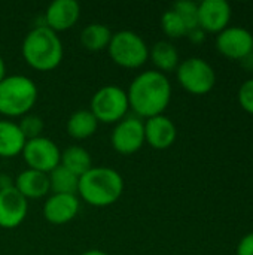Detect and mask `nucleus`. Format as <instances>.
Here are the masks:
<instances>
[{
    "label": "nucleus",
    "instance_id": "a211bd4d",
    "mask_svg": "<svg viewBox=\"0 0 253 255\" xmlns=\"http://www.w3.org/2000/svg\"><path fill=\"white\" fill-rule=\"evenodd\" d=\"M98 127V121L91 114L89 109H79L73 112L66 124L67 134L76 140H84L91 137Z\"/></svg>",
    "mask_w": 253,
    "mask_h": 255
},
{
    "label": "nucleus",
    "instance_id": "f257e3e1",
    "mask_svg": "<svg viewBox=\"0 0 253 255\" xmlns=\"http://www.w3.org/2000/svg\"><path fill=\"white\" fill-rule=\"evenodd\" d=\"M127 97L137 118L148 120L164 114L171 100V84L164 73L146 70L131 81Z\"/></svg>",
    "mask_w": 253,
    "mask_h": 255
},
{
    "label": "nucleus",
    "instance_id": "6e6552de",
    "mask_svg": "<svg viewBox=\"0 0 253 255\" xmlns=\"http://www.w3.org/2000/svg\"><path fill=\"white\" fill-rule=\"evenodd\" d=\"M21 155L28 169L46 175L51 173L57 166H60L61 161V151L58 145L54 140L43 136L27 140Z\"/></svg>",
    "mask_w": 253,
    "mask_h": 255
},
{
    "label": "nucleus",
    "instance_id": "4be33fe9",
    "mask_svg": "<svg viewBox=\"0 0 253 255\" xmlns=\"http://www.w3.org/2000/svg\"><path fill=\"white\" fill-rule=\"evenodd\" d=\"M49 178V188L54 194H76L79 187V176L63 167L61 164L57 166L51 173Z\"/></svg>",
    "mask_w": 253,
    "mask_h": 255
},
{
    "label": "nucleus",
    "instance_id": "9b49d317",
    "mask_svg": "<svg viewBox=\"0 0 253 255\" xmlns=\"http://www.w3.org/2000/svg\"><path fill=\"white\" fill-rule=\"evenodd\" d=\"M28 212V200L15 188L0 190V229L12 230L19 227Z\"/></svg>",
    "mask_w": 253,
    "mask_h": 255
},
{
    "label": "nucleus",
    "instance_id": "412c9836",
    "mask_svg": "<svg viewBox=\"0 0 253 255\" xmlns=\"http://www.w3.org/2000/svg\"><path fill=\"white\" fill-rule=\"evenodd\" d=\"M60 164L81 178L84 173H86L92 167V158L85 148L72 145L61 152Z\"/></svg>",
    "mask_w": 253,
    "mask_h": 255
},
{
    "label": "nucleus",
    "instance_id": "39448f33",
    "mask_svg": "<svg viewBox=\"0 0 253 255\" xmlns=\"http://www.w3.org/2000/svg\"><path fill=\"white\" fill-rule=\"evenodd\" d=\"M107 52L112 61L124 69H139L149 58V46L142 36L131 30L113 33Z\"/></svg>",
    "mask_w": 253,
    "mask_h": 255
},
{
    "label": "nucleus",
    "instance_id": "5701e85b",
    "mask_svg": "<svg viewBox=\"0 0 253 255\" xmlns=\"http://www.w3.org/2000/svg\"><path fill=\"white\" fill-rule=\"evenodd\" d=\"M161 28L166 33V36L171 39H179L188 34V28L183 22V19L173 10L169 9L161 16Z\"/></svg>",
    "mask_w": 253,
    "mask_h": 255
},
{
    "label": "nucleus",
    "instance_id": "f3484780",
    "mask_svg": "<svg viewBox=\"0 0 253 255\" xmlns=\"http://www.w3.org/2000/svg\"><path fill=\"white\" fill-rule=\"evenodd\" d=\"M27 139L21 133L16 123L0 120V157L12 158L22 152Z\"/></svg>",
    "mask_w": 253,
    "mask_h": 255
},
{
    "label": "nucleus",
    "instance_id": "ddd939ff",
    "mask_svg": "<svg viewBox=\"0 0 253 255\" xmlns=\"http://www.w3.org/2000/svg\"><path fill=\"white\" fill-rule=\"evenodd\" d=\"M231 4L227 0H203L198 3V27L204 31L219 33L228 27Z\"/></svg>",
    "mask_w": 253,
    "mask_h": 255
},
{
    "label": "nucleus",
    "instance_id": "aec40b11",
    "mask_svg": "<svg viewBox=\"0 0 253 255\" xmlns=\"http://www.w3.org/2000/svg\"><path fill=\"white\" fill-rule=\"evenodd\" d=\"M112 31L107 25L100 24V22H92L84 27L81 31V45L91 52H98L103 49H107L110 39H112Z\"/></svg>",
    "mask_w": 253,
    "mask_h": 255
},
{
    "label": "nucleus",
    "instance_id": "7ed1b4c3",
    "mask_svg": "<svg viewBox=\"0 0 253 255\" xmlns=\"http://www.w3.org/2000/svg\"><path fill=\"white\" fill-rule=\"evenodd\" d=\"M124 193L122 175L106 166L91 167L79 178L78 194L81 199L94 208H106L116 203Z\"/></svg>",
    "mask_w": 253,
    "mask_h": 255
},
{
    "label": "nucleus",
    "instance_id": "20e7f679",
    "mask_svg": "<svg viewBox=\"0 0 253 255\" xmlns=\"http://www.w3.org/2000/svg\"><path fill=\"white\" fill-rule=\"evenodd\" d=\"M39 90L34 81L25 75H10L0 82V115L21 118L37 102Z\"/></svg>",
    "mask_w": 253,
    "mask_h": 255
},
{
    "label": "nucleus",
    "instance_id": "6ab92c4d",
    "mask_svg": "<svg viewBox=\"0 0 253 255\" xmlns=\"http://www.w3.org/2000/svg\"><path fill=\"white\" fill-rule=\"evenodd\" d=\"M149 58L152 60V63L158 69V72H161L164 75L167 72L176 70L180 63L179 52H177L176 46L173 43H170L169 40H160V42L154 43L152 48L149 49Z\"/></svg>",
    "mask_w": 253,
    "mask_h": 255
},
{
    "label": "nucleus",
    "instance_id": "bb28decb",
    "mask_svg": "<svg viewBox=\"0 0 253 255\" xmlns=\"http://www.w3.org/2000/svg\"><path fill=\"white\" fill-rule=\"evenodd\" d=\"M237 255H253V232L240 239L237 245Z\"/></svg>",
    "mask_w": 253,
    "mask_h": 255
},
{
    "label": "nucleus",
    "instance_id": "0eeeda50",
    "mask_svg": "<svg viewBox=\"0 0 253 255\" xmlns=\"http://www.w3.org/2000/svg\"><path fill=\"white\" fill-rule=\"evenodd\" d=\"M176 76L182 88L195 96L207 94L216 84L213 67L200 57H191L179 63Z\"/></svg>",
    "mask_w": 253,
    "mask_h": 255
},
{
    "label": "nucleus",
    "instance_id": "f03ea898",
    "mask_svg": "<svg viewBox=\"0 0 253 255\" xmlns=\"http://www.w3.org/2000/svg\"><path fill=\"white\" fill-rule=\"evenodd\" d=\"M24 61L37 72H51L57 69L64 55L60 36L43 24L30 30L21 45Z\"/></svg>",
    "mask_w": 253,
    "mask_h": 255
},
{
    "label": "nucleus",
    "instance_id": "b1692460",
    "mask_svg": "<svg viewBox=\"0 0 253 255\" xmlns=\"http://www.w3.org/2000/svg\"><path fill=\"white\" fill-rule=\"evenodd\" d=\"M171 9L183 19L188 31L198 27V3L191 0H180L176 1Z\"/></svg>",
    "mask_w": 253,
    "mask_h": 255
},
{
    "label": "nucleus",
    "instance_id": "f8f14e48",
    "mask_svg": "<svg viewBox=\"0 0 253 255\" xmlns=\"http://www.w3.org/2000/svg\"><path fill=\"white\" fill-rule=\"evenodd\" d=\"M81 202L76 194H51L43 205V218L54 226H63L76 218Z\"/></svg>",
    "mask_w": 253,
    "mask_h": 255
},
{
    "label": "nucleus",
    "instance_id": "c85d7f7f",
    "mask_svg": "<svg viewBox=\"0 0 253 255\" xmlns=\"http://www.w3.org/2000/svg\"><path fill=\"white\" fill-rule=\"evenodd\" d=\"M13 187V181L10 176L7 175H0V190H6V188H10Z\"/></svg>",
    "mask_w": 253,
    "mask_h": 255
},
{
    "label": "nucleus",
    "instance_id": "7c9ffc66",
    "mask_svg": "<svg viewBox=\"0 0 253 255\" xmlns=\"http://www.w3.org/2000/svg\"><path fill=\"white\" fill-rule=\"evenodd\" d=\"M81 255H109L106 254L104 251H101V250H88V251H85L84 254Z\"/></svg>",
    "mask_w": 253,
    "mask_h": 255
},
{
    "label": "nucleus",
    "instance_id": "4468645a",
    "mask_svg": "<svg viewBox=\"0 0 253 255\" xmlns=\"http://www.w3.org/2000/svg\"><path fill=\"white\" fill-rule=\"evenodd\" d=\"M81 16V6L76 0H55L45 10V22L52 31H66L72 28Z\"/></svg>",
    "mask_w": 253,
    "mask_h": 255
},
{
    "label": "nucleus",
    "instance_id": "1a4fd4ad",
    "mask_svg": "<svg viewBox=\"0 0 253 255\" xmlns=\"http://www.w3.org/2000/svg\"><path fill=\"white\" fill-rule=\"evenodd\" d=\"M113 149L121 155H131L145 145V123L137 117H125L115 124L110 134Z\"/></svg>",
    "mask_w": 253,
    "mask_h": 255
},
{
    "label": "nucleus",
    "instance_id": "423d86ee",
    "mask_svg": "<svg viewBox=\"0 0 253 255\" xmlns=\"http://www.w3.org/2000/svg\"><path fill=\"white\" fill-rule=\"evenodd\" d=\"M130 109L127 91L118 85H106L97 90L91 99L89 111L98 123L116 124L127 117Z\"/></svg>",
    "mask_w": 253,
    "mask_h": 255
},
{
    "label": "nucleus",
    "instance_id": "cd10ccee",
    "mask_svg": "<svg viewBox=\"0 0 253 255\" xmlns=\"http://www.w3.org/2000/svg\"><path fill=\"white\" fill-rule=\"evenodd\" d=\"M204 30H201L200 27H197V28H192V30H189L188 31V37L192 40V42H203L204 40Z\"/></svg>",
    "mask_w": 253,
    "mask_h": 255
},
{
    "label": "nucleus",
    "instance_id": "9d476101",
    "mask_svg": "<svg viewBox=\"0 0 253 255\" xmlns=\"http://www.w3.org/2000/svg\"><path fill=\"white\" fill-rule=\"evenodd\" d=\"M216 48L227 58L243 60L253 52V33L239 25L227 27L218 33Z\"/></svg>",
    "mask_w": 253,
    "mask_h": 255
},
{
    "label": "nucleus",
    "instance_id": "2eb2a0df",
    "mask_svg": "<svg viewBox=\"0 0 253 255\" xmlns=\"http://www.w3.org/2000/svg\"><path fill=\"white\" fill-rule=\"evenodd\" d=\"M177 136L174 123L163 115L148 118L145 123V142L154 149H167L170 148Z\"/></svg>",
    "mask_w": 253,
    "mask_h": 255
},
{
    "label": "nucleus",
    "instance_id": "a878e982",
    "mask_svg": "<svg viewBox=\"0 0 253 255\" xmlns=\"http://www.w3.org/2000/svg\"><path fill=\"white\" fill-rule=\"evenodd\" d=\"M239 102L246 112L253 115V78L242 84L239 90Z\"/></svg>",
    "mask_w": 253,
    "mask_h": 255
},
{
    "label": "nucleus",
    "instance_id": "393cba45",
    "mask_svg": "<svg viewBox=\"0 0 253 255\" xmlns=\"http://www.w3.org/2000/svg\"><path fill=\"white\" fill-rule=\"evenodd\" d=\"M18 127H19L21 133L24 134V137L27 140H30V139H36V137L42 136L45 124H43V120L39 115L27 114V115L21 117V121L18 123Z\"/></svg>",
    "mask_w": 253,
    "mask_h": 255
},
{
    "label": "nucleus",
    "instance_id": "dca6fc26",
    "mask_svg": "<svg viewBox=\"0 0 253 255\" xmlns=\"http://www.w3.org/2000/svg\"><path fill=\"white\" fill-rule=\"evenodd\" d=\"M13 187L27 200L28 199H42V197L48 196V193L51 191L48 175L42 173V172H37V170H33V169L22 170L15 178Z\"/></svg>",
    "mask_w": 253,
    "mask_h": 255
},
{
    "label": "nucleus",
    "instance_id": "c756f323",
    "mask_svg": "<svg viewBox=\"0 0 253 255\" xmlns=\"http://www.w3.org/2000/svg\"><path fill=\"white\" fill-rule=\"evenodd\" d=\"M6 78V64H4V60L3 57L0 55V82Z\"/></svg>",
    "mask_w": 253,
    "mask_h": 255
}]
</instances>
